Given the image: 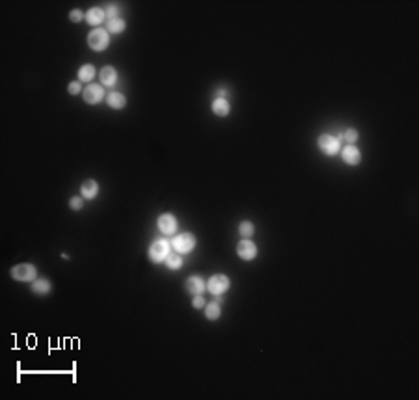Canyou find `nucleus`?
<instances>
[{
    "mask_svg": "<svg viewBox=\"0 0 419 400\" xmlns=\"http://www.w3.org/2000/svg\"><path fill=\"white\" fill-rule=\"evenodd\" d=\"M106 97L105 93V86L101 84H88L84 88V92H82V99H84L86 105H99L103 99Z\"/></svg>",
    "mask_w": 419,
    "mask_h": 400,
    "instance_id": "0eeeda50",
    "label": "nucleus"
},
{
    "mask_svg": "<svg viewBox=\"0 0 419 400\" xmlns=\"http://www.w3.org/2000/svg\"><path fill=\"white\" fill-rule=\"evenodd\" d=\"M211 108H213V112L217 114L218 118H228L231 112V105L228 99H215Z\"/></svg>",
    "mask_w": 419,
    "mask_h": 400,
    "instance_id": "dca6fc26",
    "label": "nucleus"
},
{
    "mask_svg": "<svg viewBox=\"0 0 419 400\" xmlns=\"http://www.w3.org/2000/svg\"><path fill=\"white\" fill-rule=\"evenodd\" d=\"M205 305H207V302H205V298H203V294L192 296V307H194V309H203Z\"/></svg>",
    "mask_w": 419,
    "mask_h": 400,
    "instance_id": "bb28decb",
    "label": "nucleus"
},
{
    "mask_svg": "<svg viewBox=\"0 0 419 400\" xmlns=\"http://www.w3.org/2000/svg\"><path fill=\"white\" fill-rule=\"evenodd\" d=\"M53 290V285H51V281L49 279H45V277H38V279H34L32 281V292L38 296H45L49 294Z\"/></svg>",
    "mask_w": 419,
    "mask_h": 400,
    "instance_id": "f3484780",
    "label": "nucleus"
},
{
    "mask_svg": "<svg viewBox=\"0 0 419 400\" xmlns=\"http://www.w3.org/2000/svg\"><path fill=\"white\" fill-rule=\"evenodd\" d=\"M105 14H106V19H108V21H110V19H118L119 14H121V8H119L118 4H108V6H106V10H105Z\"/></svg>",
    "mask_w": 419,
    "mask_h": 400,
    "instance_id": "b1692460",
    "label": "nucleus"
},
{
    "mask_svg": "<svg viewBox=\"0 0 419 400\" xmlns=\"http://www.w3.org/2000/svg\"><path fill=\"white\" fill-rule=\"evenodd\" d=\"M170 242H171V249H173V251L184 255V253H190L192 249L196 248L197 238L192 235V233H179V235H173V238H171Z\"/></svg>",
    "mask_w": 419,
    "mask_h": 400,
    "instance_id": "7ed1b4c3",
    "label": "nucleus"
},
{
    "mask_svg": "<svg viewBox=\"0 0 419 400\" xmlns=\"http://www.w3.org/2000/svg\"><path fill=\"white\" fill-rule=\"evenodd\" d=\"M203 311H205V316L209 318V320H218L220 318V315H222V305H220V302H211L207 303L205 307H203Z\"/></svg>",
    "mask_w": 419,
    "mask_h": 400,
    "instance_id": "6ab92c4d",
    "label": "nucleus"
},
{
    "mask_svg": "<svg viewBox=\"0 0 419 400\" xmlns=\"http://www.w3.org/2000/svg\"><path fill=\"white\" fill-rule=\"evenodd\" d=\"M171 253V242L168 238H155L149 246L147 255L153 262H164L166 257Z\"/></svg>",
    "mask_w": 419,
    "mask_h": 400,
    "instance_id": "f03ea898",
    "label": "nucleus"
},
{
    "mask_svg": "<svg viewBox=\"0 0 419 400\" xmlns=\"http://www.w3.org/2000/svg\"><path fill=\"white\" fill-rule=\"evenodd\" d=\"M230 287H231V279L226 276V274H215V276H211V279L207 281V290L215 296L226 294V292L230 290Z\"/></svg>",
    "mask_w": 419,
    "mask_h": 400,
    "instance_id": "39448f33",
    "label": "nucleus"
},
{
    "mask_svg": "<svg viewBox=\"0 0 419 400\" xmlns=\"http://www.w3.org/2000/svg\"><path fill=\"white\" fill-rule=\"evenodd\" d=\"M105 21H106V14L103 8H90V10L86 12V23H88L90 27L99 28Z\"/></svg>",
    "mask_w": 419,
    "mask_h": 400,
    "instance_id": "f8f14e48",
    "label": "nucleus"
},
{
    "mask_svg": "<svg viewBox=\"0 0 419 400\" xmlns=\"http://www.w3.org/2000/svg\"><path fill=\"white\" fill-rule=\"evenodd\" d=\"M157 227L164 236H173L177 231V218L171 212H164L157 220Z\"/></svg>",
    "mask_w": 419,
    "mask_h": 400,
    "instance_id": "6e6552de",
    "label": "nucleus"
},
{
    "mask_svg": "<svg viewBox=\"0 0 419 400\" xmlns=\"http://www.w3.org/2000/svg\"><path fill=\"white\" fill-rule=\"evenodd\" d=\"M184 289H186V292L192 296L203 294V292L207 290V283L203 281L201 276H190L188 279L184 281Z\"/></svg>",
    "mask_w": 419,
    "mask_h": 400,
    "instance_id": "9b49d317",
    "label": "nucleus"
},
{
    "mask_svg": "<svg viewBox=\"0 0 419 400\" xmlns=\"http://www.w3.org/2000/svg\"><path fill=\"white\" fill-rule=\"evenodd\" d=\"M257 253H259V249H257V246L250 238H243L241 242L237 244V255L241 257L243 261H254L257 257Z\"/></svg>",
    "mask_w": 419,
    "mask_h": 400,
    "instance_id": "1a4fd4ad",
    "label": "nucleus"
},
{
    "mask_svg": "<svg viewBox=\"0 0 419 400\" xmlns=\"http://www.w3.org/2000/svg\"><path fill=\"white\" fill-rule=\"evenodd\" d=\"M125 28H127V23H125L121 17H118V19H110L106 23V30L110 34H121V32H125Z\"/></svg>",
    "mask_w": 419,
    "mask_h": 400,
    "instance_id": "412c9836",
    "label": "nucleus"
},
{
    "mask_svg": "<svg viewBox=\"0 0 419 400\" xmlns=\"http://www.w3.org/2000/svg\"><path fill=\"white\" fill-rule=\"evenodd\" d=\"M110 45V32L105 28H93L92 32L88 34V47L95 51V53H103Z\"/></svg>",
    "mask_w": 419,
    "mask_h": 400,
    "instance_id": "f257e3e1",
    "label": "nucleus"
},
{
    "mask_svg": "<svg viewBox=\"0 0 419 400\" xmlns=\"http://www.w3.org/2000/svg\"><path fill=\"white\" fill-rule=\"evenodd\" d=\"M67 92H69V95H80V93L84 92L82 90V82H69V86H67Z\"/></svg>",
    "mask_w": 419,
    "mask_h": 400,
    "instance_id": "a878e982",
    "label": "nucleus"
},
{
    "mask_svg": "<svg viewBox=\"0 0 419 400\" xmlns=\"http://www.w3.org/2000/svg\"><path fill=\"white\" fill-rule=\"evenodd\" d=\"M239 233H241L243 238H252V236L256 235V225H254V222H250V220L241 222L239 223Z\"/></svg>",
    "mask_w": 419,
    "mask_h": 400,
    "instance_id": "4be33fe9",
    "label": "nucleus"
},
{
    "mask_svg": "<svg viewBox=\"0 0 419 400\" xmlns=\"http://www.w3.org/2000/svg\"><path fill=\"white\" fill-rule=\"evenodd\" d=\"M166 266H168V268L170 270H179L181 268V266H183V255H181V253H170V255L166 257Z\"/></svg>",
    "mask_w": 419,
    "mask_h": 400,
    "instance_id": "5701e85b",
    "label": "nucleus"
},
{
    "mask_svg": "<svg viewBox=\"0 0 419 400\" xmlns=\"http://www.w3.org/2000/svg\"><path fill=\"white\" fill-rule=\"evenodd\" d=\"M341 158L348 166H358L361 162V151L356 145H345L341 149Z\"/></svg>",
    "mask_w": 419,
    "mask_h": 400,
    "instance_id": "9d476101",
    "label": "nucleus"
},
{
    "mask_svg": "<svg viewBox=\"0 0 419 400\" xmlns=\"http://www.w3.org/2000/svg\"><path fill=\"white\" fill-rule=\"evenodd\" d=\"M228 93H230L228 88H218L217 93H215V99H226L228 97Z\"/></svg>",
    "mask_w": 419,
    "mask_h": 400,
    "instance_id": "c85d7f7f",
    "label": "nucleus"
},
{
    "mask_svg": "<svg viewBox=\"0 0 419 400\" xmlns=\"http://www.w3.org/2000/svg\"><path fill=\"white\" fill-rule=\"evenodd\" d=\"M10 276L15 281L32 283L34 279H38V268L30 262H21V264H15L14 268L10 270Z\"/></svg>",
    "mask_w": 419,
    "mask_h": 400,
    "instance_id": "20e7f679",
    "label": "nucleus"
},
{
    "mask_svg": "<svg viewBox=\"0 0 419 400\" xmlns=\"http://www.w3.org/2000/svg\"><path fill=\"white\" fill-rule=\"evenodd\" d=\"M358 138H360V134H358L356 129H347V131H343L337 136V140H339L341 144H347V145H356Z\"/></svg>",
    "mask_w": 419,
    "mask_h": 400,
    "instance_id": "aec40b11",
    "label": "nucleus"
},
{
    "mask_svg": "<svg viewBox=\"0 0 419 400\" xmlns=\"http://www.w3.org/2000/svg\"><path fill=\"white\" fill-rule=\"evenodd\" d=\"M80 196L84 197V199H88V201H93V199L99 196L97 181H95V179H88V181H84L82 186H80Z\"/></svg>",
    "mask_w": 419,
    "mask_h": 400,
    "instance_id": "ddd939ff",
    "label": "nucleus"
},
{
    "mask_svg": "<svg viewBox=\"0 0 419 400\" xmlns=\"http://www.w3.org/2000/svg\"><path fill=\"white\" fill-rule=\"evenodd\" d=\"M317 145H319V149L324 155H328V157H334V155H337L341 151V142L334 134H321L319 140H317Z\"/></svg>",
    "mask_w": 419,
    "mask_h": 400,
    "instance_id": "423d86ee",
    "label": "nucleus"
},
{
    "mask_svg": "<svg viewBox=\"0 0 419 400\" xmlns=\"http://www.w3.org/2000/svg\"><path fill=\"white\" fill-rule=\"evenodd\" d=\"M106 105L110 106L112 110H123L127 106V97L119 92H110L106 95Z\"/></svg>",
    "mask_w": 419,
    "mask_h": 400,
    "instance_id": "2eb2a0df",
    "label": "nucleus"
},
{
    "mask_svg": "<svg viewBox=\"0 0 419 400\" xmlns=\"http://www.w3.org/2000/svg\"><path fill=\"white\" fill-rule=\"evenodd\" d=\"M99 79H101V86L105 88H112V86L118 82V71L112 66H105L99 71Z\"/></svg>",
    "mask_w": 419,
    "mask_h": 400,
    "instance_id": "4468645a",
    "label": "nucleus"
},
{
    "mask_svg": "<svg viewBox=\"0 0 419 400\" xmlns=\"http://www.w3.org/2000/svg\"><path fill=\"white\" fill-rule=\"evenodd\" d=\"M69 207H71L73 210H80L82 207H84V197L82 196H73L71 199H69Z\"/></svg>",
    "mask_w": 419,
    "mask_h": 400,
    "instance_id": "393cba45",
    "label": "nucleus"
},
{
    "mask_svg": "<svg viewBox=\"0 0 419 400\" xmlns=\"http://www.w3.org/2000/svg\"><path fill=\"white\" fill-rule=\"evenodd\" d=\"M82 19H86V14H82L79 8L69 12V21H71V23H80Z\"/></svg>",
    "mask_w": 419,
    "mask_h": 400,
    "instance_id": "cd10ccee",
    "label": "nucleus"
},
{
    "mask_svg": "<svg viewBox=\"0 0 419 400\" xmlns=\"http://www.w3.org/2000/svg\"><path fill=\"white\" fill-rule=\"evenodd\" d=\"M95 75H97V71H95V67L92 66V64H84V66L79 69V82H90L92 84L93 79H95Z\"/></svg>",
    "mask_w": 419,
    "mask_h": 400,
    "instance_id": "a211bd4d",
    "label": "nucleus"
}]
</instances>
